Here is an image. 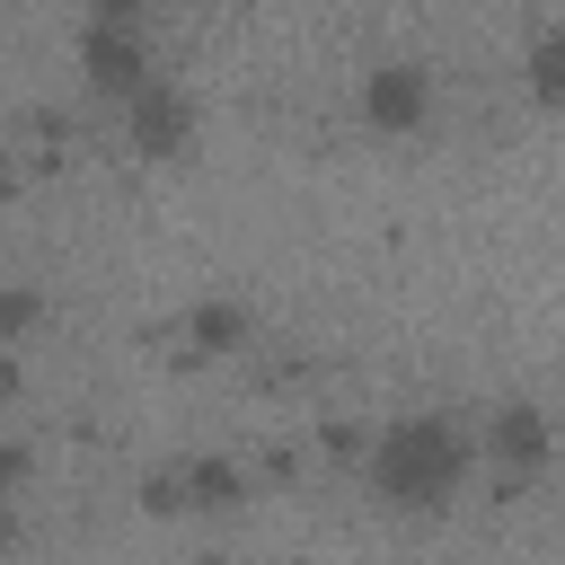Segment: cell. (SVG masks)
I'll return each instance as SVG.
<instances>
[{
    "instance_id": "1",
    "label": "cell",
    "mask_w": 565,
    "mask_h": 565,
    "mask_svg": "<svg viewBox=\"0 0 565 565\" xmlns=\"http://www.w3.org/2000/svg\"><path fill=\"white\" fill-rule=\"evenodd\" d=\"M468 477H477V424L450 406H406L362 450V486L397 521H441L468 494Z\"/></svg>"
},
{
    "instance_id": "2",
    "label": "cell",
    "mask_w": 565,
    "mask_h": 565,
    "mask_svg": "<svg viewBox=\"0 0 565 565\" xmlns=\"http://www.w3.org/2000/svg\"><path fill=\"white\" fill-rule=\"evenodd\" d=\"M79 71H88L97 97L132 106V97L159 79V62H150V26H141V18H88V26H79Z\"/></svg>"
},
{
    "instance_id": "3",
    "label": "cell",
    "mask_w": 565,
    "mask_h": 565,
    "mask_svg": "<svg viewBox=\"0 0 565 565\" xmlns=\"http://www.w3.org/2000/svg\"><path fill=\"white\" fill-rule=\"evenodd\" d=\"M477 459H486L494 477H539V468L556 459V415H547L539 397H494V406L477 415Z\"/></svg>"
},
{
    "instance_id": "4",
    "label": "cell",
    "mask_w": 565,
    "mask_h": 565,
    "mask_svg": "<svg viewBox=\"0 0 565 565\" xmlns=\"http://www.w3.org/2000/svg\"><path fill=\"white\" fill-rule=\"evenodd\" d=\"M353 106H362V132H380V141H415V132L433 124V71L406 62V53H397V62H371Z\"/></svg>"
},
{
    "instance_id": "5",
    "label": "cell",
    "mask_w": 565,
    "mask_h": 565,
    "mask_svg": "<svg viewBox=\"0 0 565 565\" xmlns=\"http://www.w3.org/2000/svg\"><path fill=\"white\" fill-rule=\"evenodd\" d=\"M124 132H132V150H141V159H185V150H194V97L159 71V79L124 106Z\"/></svg>"
},
{
    "instance_id": "6",
    "label": "cell",
    "mask_w": 565,
    "mask_h": 565,
    "mask_svg": "<svg viewBox=\"0 0 565 565\" xmlns=\"http://www.w3.org/2000/svg\"><path fill=\"white\" fill-rule=\"evenodd\" d=\"M521 71H530V97H539V106L556 115V106H565V26L530 35V62H521Z\"/></svg>"
},
{
    "instance_id": "7",
    "label": "cell",
    "mask_w": 565,
    "mask_h": 565,
    "mask_svg": "<svg viewBox=\"0 0 565 565\" xmlns=\"http://www.w3.org/2000/svg\"><path fill=\"white\" fill-rule=\"evenodd\" d=\"M185 486H194V503H238V468L230 459H194Z\"/></svg>"
},
{
    "instance_id": "8",
    "label": "cell",
    "mask_w": 565,
    "mask_h": 565,
    "mask_svg": "<svg viewBox=\"0 0 565 565\" xmlns=\"http://www.w3.org/2000/svg\"><path fill=\"white\" fill-rule=\"evenodd\" d=\"M194 344H238V309H194Z\"/></svg>"
},
{
    "instance_id": "9",
    "label": "cell",
    "mask_w": 565,
    "mask_h": 565,
    "mask_svg": "<svg viewBox=\"0 0 565 565\" xmlns=\"http://www.w3.org/2000/svg\"><path fill=\"white\" fill-rule=\"evenodd\" d=\"M9 539H18V512H9V503H0V547H9Z\"/></svg>"
},
{
    "instance_id": "10",
    "label": "cell",
    "mask_w": 565,
    "mask_h": 565,
    "mask_svg": "<svg viewBox=\"0 0 565 565\" xmlns=\"http://www.w3.org/2000/svg\"><path fill=\"white\" fill-rule=\"evenodd\" d=\"M0 194H9V141H0Z\"/></svg>"
}]
</instances>
